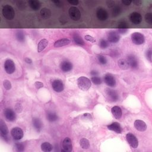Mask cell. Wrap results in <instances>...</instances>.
I'll return each instance as SVG.
<instances>
[{"label": "cell", "instance_id": "6da1fadb", "mask_svg": "<svg viewBox=\"0 0 152 152\" xmlns=\"http://www.w3.org/2000/svg\"><path fill=\"white\" fill-rule=\"evenodd\" d=\"M2 13L4 17L9 20H13L15 17V11L13 7L7 4L3 7Z\"/></svg>", "mask_w": 152, "mask_h": 152}, {"label": "cell", "instance_id": "7a4b0ae2", "mask_svg": "<svg viewBox=\"0 0 152 152\" xmlns=\"http://www.w3.org/2000/svg\"><path fill=\"white\" fill-rule=\"evenodd\" d=\"M77 85L80 89L83 91L88 90L92 85L90 79L86 77H80L77 80Z\"/></svg>", "mask_w": 152, "mask_h": 152}, {"label": "cell", "instance_id": "3957f363", "mask_svg": "<svg viewBox=\"0 0 152 152\" xmlns=\"http://www.w3.org/2000/svg\"><path fill=\"white\" fill-rule=\"evenodd\" d=\"M68 14L71 19L74 21H78L81 18V13L77 7L75 6L70 7L68 10Z\"/></svg>", "mask_w": 152, "mask_h": 152}, {"label": "cell", "instance_id": "277c9868", "mask_svg": "<svg viewBox=\"0 0 152 152\" xmlns=\"http://www.w3.org/2000/svg\"><path fill=\"white\" fill-rule=\"evenodd\" d=\"M131 40L133 42L137 45H142L144 41H145V38L143 34L139 32H134L131 35Z\"/></svg>", "mask_w": 152, "mask_h": 152}, {"label": "cell", "instance_id": "5b68a950", "mask_svg": "<svg viewBox=\"0 0 152 152\" xmlns=\"http://www.w3.org/2000/svg\"><path fill=\"white\" fill-rule=\"evenodd\" d=\"M97 19L100 21H105L108 18V13L105 9L99 7L96 10V13Z\"/></svg>", "mask_w": 152, "mask_h": 152}, {"label": "cell", "instance_id": "8992f818", "mask_svg": "<svg viewBox=\"0 0 152 152\" xmlns=\"http://www.w3.org/2000/svg\"><path fill=\"white\" fill-rule=\"evenodd\" d=\"M126 139L128 144H130L131 147L135 149L138 147L139 146L138 140L134 134L131 133H128L126 135Z\"/></svg>", "mask_w": 152, "mask_h": 152}, {"label": "cell", "instance_id": "52a82bcc", "mask_svg": "<svg viewBox=\"0 0 152 152\" xmlns=\"http://www.w3.org/2000/svg\"><path fill=\"white\" fill-rule=\"evenodd\" d=\"M105 93L107 96L108 99L111 102H117L118 100L119 97L116 91L110 89H106L105 90Z\"/></svg>", "mask_w": 152, "mask_h": 152}, {"label": "cell", "instance_id": "ba28073f", "mask_svg": "<svg viewBox=\"0 0 152 152\" xmlns=\"http://www.w3.org/2000/svg\"><path fill=\"white\" fill-rule=\"evenodd\" d=\"M4 68L7 74H13L15 71V70H16L15 64L13 62V61L11 59L6 60L4 64Z\"/></svg>", "mask_w": 152, "mask_h": 152}, {"label": "cell", "instance_id": "9c48e42d", "mask_svg": "<svg viewBox=\"0 0 152 152\" xmlns=\"http://www.w3.org/2000/svg\"><path fill=\"white\" fill-rule=\"evenodd\" d=\"M129 19H130V20L132 23L135 25L140 24L141 22L142 21L141 15L137 12H133L130 14V16H129Z\"/></svg>", "mask_w": 152, "mask_h": 152}, {"label": "cell", "instance_id": "30bf717a", "mask_svg": "<svg viewBox=\"0 0 152 152\" xmlns=\"http://www.w3.org/2000/svg\"><path fill=\"white\" fill-rule=\"evenodd\" d=\"M11 134L13 138L16 140H19L23 137V132L20 128L15 127L13 128L11 131Z\"/></svg>", "mask_w": 152, "mask_h": 152}, {"label": "cell", "instance_id": "8fae6325", "mask_svg": "<svg viewBox=\"0 0 152 152\" xmlns=\"http://www.w3.org/2000/svg\"><path fill=\"white\" fill-rule=\"evenodd\" d=\"M104 81L109 87H115L116 86V80L111 74H106L104 77Z\"/></svg>", "mask_w": 152, "mask_h": 152}, {"label": "cell", "instance_id": "7c38bea8", "mask_svg": "<svg viewBox=\"0 0 152 152\" xmlns=\"http://www.w3.org/2000/svg\"><path fill=\"white\" fill-rule=\"evenodd\" d=\"M108 41L111 43H117L120 39L119 35L115 31H109L107 33Z\"/></svg>", "mask_w": 152, "mask_h": 152}, {"label": "cell", "instance_id": "4fadbf2b", "mask_svg": "<svg viewBox=\"0 0 152 152\" xmlns=\"http://www.w3.org/2000/svg\"><path fill=\"white\" fill-rule=\"evenodd\" d=\"M52 87L57 92H61L64 90V85L61 80H55L52 83Z\"/></svg>", "mask_w": 152, "mask_h": 152}, {"label": "cell", "instance_id": "5bb4252c", "mask_svg": "<svg viewBox=\"0 0 152 152\" xmlns=\"http://www.w3.org/2000/svg\"><path fill=\"white\" fill-rule=\"evenodd\" d=\"M63 151L70 152L73 150V146H72V142L70 138L67 137L65 138L63 142Z\"/></svg>", "mask_w": 152, "mask_h": 152}, {"label": "cell", "instance_id": "9a60e30c", "mask_svg": "<svg viewBox=\"0 0 152 152\" xmlns=\"http://www.w3.org/2000/svg\"><path fill=\"white\" fill-rule=\"evenodd\" d=\"M4 116L9 121H14L16 119V113L11 109H6L4 111Z\"/></svg>", "mask_w": 152, "mask_h": 152}, {"label": "cell", "instance_id": "2e32d148", "mask_svg": "<svg viewBox=\"0 0 152 152\" xmlns=\"http://www.w3.org/2000/svg\"><path fill=\"white\" fill-rule=\"evenodd\" d=\"M134 127L139 131H144L147 129V125L142 120H136L134 122Z\"/></svg>", "mask_w": 152, "mask_h": 152}, {"label": "cell", "instance_id": "e0dca14e", "mask_svg": "<svg viewBox=\"0 0 152 152\" xmlns=\"http://www.w3.org/2000/svg\"><path fill=\"white\" fill-rule=\"evenodd\" d=\"M28 4L30 9L33 11H37L41 7V3L39 0H28Z\"/></svg>", "mask_w": 152, "mask_h": 152}, {"label": "cell", "instance_id": "ac0fdd59", "mask_svg": "<svg viewBox=\"0 0 152 152\" xmlns=\"http://www.w3.org/2000/svg\"><path fill=\"white\" fill-rule=\"evenodd\" d=\"M127 61L130 64V66L133 68H137L138 67V60L133 55H130L127 57Z\"/></svg>", "mask_w": 152, "mask_h": 152}, {"label": "cell", "instance_id": "d6986e66", "mask_svg": "<svg viewBox=\"0 0 152 152\" xmlns=\"http://www.w3.org/2000/svg\"><path fill=\"white\" fill-rule=\"evenodd\" d=\"M0 133H1V135L3 138L5 139L7 138V136L9 134V130L5 124L2 120L1 121V123H0Z\"/></svg>", "mask_w": 152, "mask_h": 152}, {"label": "cell", "instance_id": "ffe728a7", "mask_svg": "<svg viewBox=\"0 0 152 152\" xmlns=\"http://www.w3.org/2000/svg\"><path fill=\"white\" fill-rule=\"evenodd\" d=\"M60 68L63 71L68 72L72 70L73 64L70 62L68 61H64L61 64Z\"/></svg>", "mask_w": 152, "mask_h": 152}, {"label": "cell", "instance_id": "44dd1931", "mask_svg": "<svg viewBox=\"0 0 152 152\" xmlns=\"http://www.w3.org/2000/svg\"><path fill=\"white\" fill-rule=\"evenodd\" d=\"M108 128L109 130L115 131L118 134H121L122 133V128H121V127L118 123H113L108 126Z\"/></svg>", "mask_w": 152, "mask_h": 152}, {"label": "cell", "instance_id": "7402d4cb", "mask_svg": "<svg viewBox=\"0 0 152 152\" xmlns=\"http://www.w3.org/2000/svg\"><path fill=\"white\" fill-rule=\"evenodd\" d=\"M111 112L113 117L117 119H120L122 117V110L118 106H113L111 109Z\"/></svg>", "mask_w": 152, "mask_h": 152}, {"label": "cell", "instance_id": "603a6c76", "mask_svg": "<svg viewBox=\"0 0 152 152\" xmlns=\"http://www.w3.org/2000/svg\"><path fill=\"white\" fill-rule=\"evenodd\" d=\"M32 122H33V125L35 130L37 132H40L42 130V126H43L42 121L39 118H33Z\"/></svg>", "mask_w": 152, "mask_h": 152}, {"label": "cell", "instance_id": "cb8c5ba5", "mask_svg": "<svg viewBox=\"0 0 152 152\" xmlns=\"http://www.w3.org/2000/svg\"><path fill=\"white\" fill-rule=\"evenodd\" d=\"M118 29L119 32L121 33H125L128 29V25L127 23L125 21H121L118 23Z\"/></svg>", "mask_w": 152, "mask_h": 152}, {"label": "cell", "instance_id": "d4e9b609", "mask_svg": "<svg viewBox=\"0 0 152 152\" xmlns=\"http://www.w3.org/2000/svg\"><path fill=\"white\" fill-rule=\"evenodd\" d=\"M51 11L49 9L47 8H43L40 11V14L43 19H48L51 16Z\"/></svg>", "mask_w": 152, "mask_h": 152}, {"label": "cell", "instance_id": "484cf974", "mask_svg": "<svg viewBox=\"0 0 152 152\" xmlns=\"http://www.w3.org/2000/svg\"><path fill=\"white\" fill-rule=\"evenodd\" d=\"M70 41L69 39H67V38H64V39H62L56 41L54 43V47L56 48L61 47L70 44Z\"/></svg>", "mask_w": 152, "mask_h": 152}, {"label": "cell", "instance_id": "4316f807", "mask_svg": "<svg viewBox=\"0 0 152 152\" xmlns=\"http://www.w3.org/2000/svg\"><path fill=\"white\" fill-rule=\"evenodd\" d=\"M48 45V41L46 39H42L37 45V51L38 52H41L45 48H47Z\"/></svg>", "mask_w": 152, "mask_h": 152}, {"label": "cell", "instance_id": "83f0119b", "mask_svg": "<svg viewBox=\"0 0 152 152\" xmlns=\"http://www.w3.org/2000/svg\"><path fill=\"white\" fill-rule=\"evenodd\" d=\"M118 64L119 68H121L122 70H127L129 67H130V64H129L128 61L124 59H119L118 61Z\"/></svg>", "mask_w": 152, "mask_h": 152}, {"label": "cell", "instance_id": "f1b7e54d", "mask_svg": "<svg viewBox=\"0 0 152 152\" xmlns=\"http://www.w3.org/2000/svg\"><path fill=\"white\" fill-rule=\"evenodd\" d=\"M47 118L48 121H49L50 122H54V121H56L58 117L57 115V113L53 112H48L47 114Z\"/></svg>", "mask_w": 152, "mask_h": 152}, {"label": "cell", "instance_id": "f546056e", "mask_svg": "<svg viewBox=\"0 0 152 152\" xmlns=\"http://www.w3.org/2000/svg\"><path fill=\"white\" fill-rule=\"evenodd\" d=\"M53 147L51 144L48 142L43 143L41 145V149L43 151L45 152H49L52 151Z\"/></svg>", "mask_w": 152, "mask_h": 152}, {"label": "cell", "instance_id": "4dcf8cb0", "mask_svg": "<svg viewBox=\"0 0 152 152\" xmlns=\"http://www.w3.org/2000/svg\"><path fill=\"white\" fill-rule=\"evenodd\" d=\"M73 39L74 42L77 44V45H85V42L83 41V39H82V37L78 34L77 33H75L73 35Z\"/></svg>", "mask_w": 152, "mask_h": 152}, {"label": "cell", "instance_id": "1f68e13d", "mask_svg": "<svg viewBox=\"0 0 152 152\" xmlns=\"http://www.w3.org/2000/svg\"><path fill=\"white\" fill-rule=\"evenodd\" d=\"M16 39L21 42H24L25 40V36L22 30H18V31L16 33Z\"/></svg>", "mask_w": 152, "mask_h": 152}, {"label": "cell", "instance_id": "d6a6232c", "mask_svg": "<svg viewBox=\"0 0 152 152\" xmlns=\"http://www.w3.org/2000/svg\"><path fill=\"white\" fill-rule=\"evenodd\" d=\"M80 146L82 149H87L90 147V143L88 140L86 139H82L80 141Z\"/></svg>", "mask_w": 152, "mask_h": 152}, {"label": "cell", "instance_id": "836d02e7", "mask_svg": "<svg viewBox=\"0 0 152 152\" xmlns=\"http://www.w3.org/2000/svg\"><path fill=\"white\" fill-rule=\"evenodd\" d=\"M91 81H92L95 85H99L102 83V80L100 77H97V76H93L91 78Z\"/></svg>", "mask_w": 152, "mask_h": 152}, {"label": "cell", "instance_id": "e575fe53", "mask_svg": "<svg viewBox=\"0 0 152 152\" xmlns=\"http://www.w3.org/2000/svg\"><path fill=\"white\" fill-rule=\"evenodd\" d=\"M121 12V9L119 6H115L112 10V16L115 17L119 15Z\"/></svg>", "mask_w": 152, "mask_h": 152}, {"label": "cell", "instance_id": "d590c367", "mask_svg": "<svg viewBox=\"0 0 152 152\" xmlns=\"http://www.w3.org/2000/svg\"><path fill=\"white\" fill-rule=\"evenodd\" d=\"M81 119L83 121H92V118L90 113H86L83 114V115L81 117Z\"/></svg>", "mask_w": 152, "mask_h": 152}, {"label": "cell", "instance_id": "8d00e7d4", "mask_svg": "<svg viewBox=\"0 0 152 152\" xmlns=\"http://www.w3.org/2000/svg\"><path fill=\"white\" fill-rule=\"evenodd\" d=\"M15 147L16 149L18 151H23L25 150V145L23 143H18L15 144Z\"/></svg>", "mask_w": 152, "mask_h": 152}, {"label": "cell", "instance_id": "74e56055", "mask_svg": "<svg viewBox=\"0 0 152 152\" xmlns=\"http://www.w3.org/2000/svg\"><path fill=\"white\" fill-rule=\"evenodd\" d=\"M99 46L102 49H106L108 47V43L105 39H101L99 42Z\"/></svg>", "mask_w": 152, "mask_h": 152}, {"label": "cell", "instance_id": "f35d334b", "mask_svg": "<svg viewBox=\"0 0 152 152\" xmlns=\"http://www.w3.org/2000/svg\"><path fill=\"white\" fill-rule=\"evenodd\" d=\"M145 20L149 25H152V13H147L145 16Z\"/></svg>", "mask_w": 152, "mask_h": 152}, {"label": "cell", "instance_id": "ab89813d", "mask_svg": "<svg viewBox=\"0 0 152 152\" xmlns=\"http://www.w3.org/2000/svg\"><path fill=\"white\" fill-rule=\"evenodd\" d=\"M98 61L101 64H106V63H107V59H106V57L103 56V55H99L98 57Z\"/></svg>", "mask_w": 152, "mask_h": 152}, {"label": "cell", "instance_id": "60d3db41", "mask_svg": "<svg viewBox=\"0 0 152 152\" xmlns=\"http://www.w3.org/2000/svg\"><path fill=\"white\" fill-rule=\"evenodd\" d=\"M3 85H4V88L6 90H10L11 89V84L10 81L8 80H4V81L3 83Z\"/></svg>", "mask_w": 152, "mask_h": 152}, {"label": "cell", "instance_id": "b9f144b4", "mask_svg": "<svg viewBox=\"0 0 152 152\" xmlns=\"http://www.w3.org/2000/svg\"><path fill=\"white\" fill-rule=\"evenodd\" d=\"M85 39L89 42H92V43H95L96 42V39H95V38L92 36H90V35H86L85 36Z\"/></svg>", "mask_w": 152, "mask_h": 152}, {"label": "cell", "instance_id": "7bdbcfd3", "mask_svg": "<svg viewBox=\"0 0 152 152\" xmlns=\"http://www.w3.org/2000/svg\"><path fill=\"white\" fill-rule=\"evenodd\" d=\"M67 1L70 4L74 6L77 5L79 3V0H67Z\"/></svg>", "mask_w": 152, "mask_h": 152}, {"label": "cell", "instance_id": "ee69618b", "mask_svg": "<svg viewBox=\"0 0 152 152\" xmlns=\"http://www.w3.org/2000/svg\"><path fill=\"white\" fill-rule=\"evenodd\" d=\"M35 86L36 89H39L42 87H43V84L42 83V82H40V81H36L35 83Z\"/></svg>", "mask_w": 152, "mask_h": 152}, {"label": "cell", "instance_id": "f6af8a7d", "mask_svg": "<svg viewBox=\"0 0 152 152\" xmlns=\"http://www.w3.org/2000/svg\"><path fill=\"white\" fill-rule=\"evenodd\" d=\"M52 3H54L57 6H61L62 4V0H51Z\"/></svg>", "mask_w": 152, "mask_h": 152}, {"label": "cell", "instance_id": "bcb514c9", "mask_svg": "<svg viewBox=\"0 0 152 152\" xmlns=\"http://www.w3.org/2000/svg\"><path fill=\"white\" fill-rule=\"evenodd\" d=\"M146 57L150 61V62H151V57H152V51L151 50H149L146 52Z\"/></svg>", "mask_w": 152, "mask_h": 152}, {"label": "cell", "instance_id": "7dc6e473", "mask_svg": "<svg viewBox=\"0 0 152 152\" xmlns=\"http://www.w3.org/2000/svg\"><path fill=\"white\" fill-rule=\"evenodd\" d=\"M132 2L133 0H122L123 4L125 5H130Z\"/></svg>", "mask_w": 152, "mask_h": 152}, {"label": "cell", "instance_id": "c3c4849f", "mask_svg": "<svg viewBox=\"0 0 152 152\" xmlns=\"http://www.w3.org/2000/svg\"><path fill=\"white\" fill-rule=\"evenodd\" d=\"M133 3L135 5L140 6L142 4V0H133Z\"/></svg>", "mask_w": 152, "mask_h": 152}, {"label": "cell", "instance_id": "681fc988", "mask_svg": "<svg viewBox=\"0 0 152 152\" xmlns=\"http://www.w3.org/2000/svg\"><path fill=\"white\" fill-rule=\"evenodd\" d=\"M16 111L17 112H20L22 111V107L20 104H17L16 105Z\"/></svg>", "mask_w": 152, "mask_h": 152}, {"label": "cell", "instance_id": "f907efd6", "mask_svg": "<svg viewBox=\"0 0 152 152\" xmlns=\"http://www.w3.org/2000/svg\"><path fill=\"white\" fill-rule=\"evenodd\" d=\"M108 2H109V3H107V5H108V6L109 7H111L114 6V4H115V3H114L112 1V0H108Z\"/></svg>", "mask_w": 152, "mask_h": 152}, {"label": "cell", "instance_id": "816d5d0a", "mask_svg": "<svg viewBox=\"0 0 152 152\" xmlns=\"http://www.w3.org/2000/svg\"><path fill=\"white\" fill-rule=\"evenodd\" d=\"M25 62H26V63H27V64H32V59H30V58H25Z\"/></svg>", "mask_w": 152, "mask_h": 152}, {"label": "cell", "instance_id": "f5cc1de1", "mask_svg": "<svg viewBox=\"0 0 152 152\" xmlns=\"http://www.w3.org/2000/svg\"><path fill=\"white\" fill-rule=\"evenodd\" d=\"M90 74H92L93 76H96L97 75H98V73L96 71H92Z\"/></svg>", "mask_w": 152, "mask_h": 152}]
</instances>
